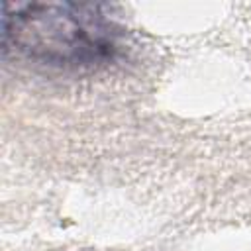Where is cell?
Here are the masks:
<instances>
[{
  "label": "cell",
  "instance_id": "cell-1",
  "mask_svg": "<svg viewBox=\"0 0 251 251\" xmlns=\"http://www.w3.org/2000/svg\"><path fill=\"white\" fill-rule=\"evenodd\" d=\"M27 6L18 12V22L33 25L31 39L22 41V49L57 63H88L102 57L112 47L108 27L96 14L69 12L71 6Z\"/></svg>",
  "mask_w": 251,
  "mask_h": 251
}]
</instances>
